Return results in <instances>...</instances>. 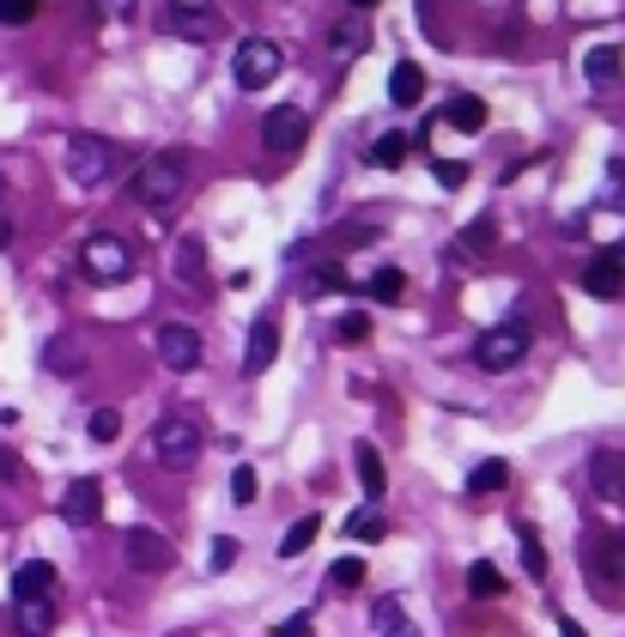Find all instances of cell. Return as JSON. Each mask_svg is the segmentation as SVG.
I'll return each mask as SVG.
<instances>
[{"instance_id":"5bb4252c","label":"cell","mask_w":625,"mask_h":637,"mask_svg":"<svg viewBox=\"0 0 625 637\" xmlns=\"http://www.w3.org/2000/svg\"><path fill=\"white\" fill-rule=\"evenodd\" d=\"M589 486H595L607 504L625 498V450H595L589 455Z\"/></svg>"},{"instance_id":"d6986e66","label":"cell","mask_w":625,"mask_h":637,"mask_svg":"<svg viewBox=\"0 0 625 637\" xmlns=\"http://www.w3.org/2000/svg\"><path fill=\"white\" fill-rule=\"evenodd\" d=\"M13 625H19V637H49L55 601H13Z\"/></svg>"},{"instance_id":"e0dca14e","label":"cell","mask_w":625,"mask_h":637,"mask_svg":"<svg viewBox=\"0 0 625 637\" xmlns=\"http://www.w3.org/2000/svg\"><path fill=\"white\" fill-rule=\"evenodd\" d=\"M352 468H359V486H365V498L377 504L383 486H389V468H383V455L371 450V443H359V450H352Z\"/></svg>"},{"instance_id":"603a6c76","label":"cell","mask_w":625,"mask_h":637,"mask_svg":"<svg viewBox=\"0 0 625 637\" xmlns=\"http://www.w3.org/2000/svg\"><path fill=\"white\" fill-rule=\"evenodd\" d=\"M504 486H510V462H498V455H492V462H480V468L468 474V492H474V498H492V492H504Z\"/></svg>"},{"instance_id":"4fadbf2b","label":"cell","mask_w":625,"mask_h":637,"mask_svg":"<svg viewBox=\"0 0 625 637\" xmlns=\"http://www.w3.org/2000/svg\"><path fill=\"white\" fill-rule=\"evenodd\" d=\"M620 286H625V249H601L583 268V292L607 304V298H620Z\"/></svg>"},{"instance_id":"52a82bcc","label":"cell","mask_w":625,"mask_h":637,"mask_svg":"<svg viewBox=\"0 0 625 637\" xmlns=\"http://www.w3.org/2000/svg\"><path fill=\"white\" fill-rule=\"evenodd\" d=\"M170 31L189 43H219L225 37V13L213 0H170Z\"/></svg>"},{"instance_id":"d6a6232c","label":"cell","mask_w":625,"mask_h":637,"mask_svg":"<svg viewBox=\"0 0 625 637\" xmlns=\"http://www.w3.org/2000/svg\"><path fill=\"white\" fill-rule=\"evenodd\" d=\"M31 19H37V0H0V25H31Z\"/></svg>"},{"instance_id":"ee69618b","label":"cell","mask_w":625,"mask_h":637,"mask_svg":"<svg viewBox=\"0 0 625 637\" xmlns=\"http://www.w3.org/2000/svg\"><path fill=\"white\" fill-rule=\"evenodd\" d=\"M559 637H589V632H583L577 619H559Z\"/></svg>"},{"instance_id":"44dd1931","label":"cell","mask_w":625,"mask_h":637,"mask_svg":"<svg viewBox=\"0 0 625 637\" xmlns=\"http://www.w3.org/2000/svg\"><path fill=\"white\" fill-rule=\"evenodd\" d=\"M443 122L462 128V134H480L486 128V104L480 98H450V104H443Z\"/></svg>"},{"instance_id":"9a60e30c","label":"cell","mask_w":625,"mask_h":637,"mask_svg":"<svg viewBox=\"0 0 625 637\" xmlns=\"http://www.w3.org/2000/svg\"><path fill=\"white\" fill-rule=\"evenodd\" d=\"M280 352V316H255V328H249V352H243V371L249 377H261L268 364H274Z\"/></svg>"},{"instance_id":"b9f144b4","label":"cell","mask_w":625,"mask_h":637,"mask_svg":"<svg viewBox=\"0 0 625 637\" xmlns=\"http://www.w3.org/2000/svg\"><path fill=\"white\" fill-rule=\"evenodd\" d=\"M19 474V462H13V450H0V480H13Z\"/></svg>"},{"instance_id":"ab89813d","label":"cell","mask_w":625,"mask_h":637,"mask_svg":"<svg viewBox=\"0 0 625 637\" xmlns=\"http://www.w3.org/2000/svg\"><path fill=\"white\" fill-rule=\"evenodd\" d=\"M98 7H104L110 19H134V0H98Z\"/></svg>"},{"instance_id":"74e56055","label":"cell","mask_w":625,"mask_h":637,"mask_svg":"<svg viewBox=\"0 0 625 637\" xmlns=\"http://www.w3.org/2000/svg\"><path fill=\"white\" fill-rule=\"evenodd\" d=\"M316 625H310V613H292V619H280V632L274 637H310Z\"/></svg>"},{"instance_id":"7a4b0ae2","label":"cell","mask_w":625,"mask_h":637,"mask_svg":"<svg viewBox=\"0 0 625 637\" xmlns=\"http://www.w3.org/2000/svg\"><path fill=\"white\" fill-rule=\"evenodd\" d=\"M122 170V146H110L104 134H73L67 140V177L79 182V189H98V182H110Z\"/></svg>"},{"instance_id":"7bdbcfd3","label":"cell","mask_w":625,"mask_h":637,"mask_svg":"<svg viewBox=\"0 0 625 637\" xmlns=\"http://www.w3.org/2000/svg\"><path fill=\"white\" fill-rule=\"evenodd\" d=\"M383 637H419V632H413L407 619H389V632H383Z\"/></svg>"},{"instance_id":"ba28073f","label":"cell","mask_w":625,"mask_h":637,"mask_svg":"<svg viewBox=\"0 0 625 637\" xmlns=\"http://www.w3.org/2000/svg\"><path fill=\"white\" fill-rule=\"evenodd\" d=\"M589 571H595L601 601H620V589H625V534H595V546H589Z\"/></svg>"},{"instance_id":"f6af8a7d","label":"cell","mask_w":625,"mask_h":637,"mask_svg":"<svg viewBox=\"0 0 625 637\" xmlns=\"http://www.w3.org/2000/svg\"><path fill=\"white\" fill-rule=\"evenodd\" d=\"M13 243V219H7V213H0V249Z\"/></svg>"},{"instance_id":"f1b7e54d","label":"cell","mask_w":625,"mask_h":637,"mask_svg":"<svg viewBox=\"0 0 625 637\" xmlns=\"http://www.w3.org/2000/svg\"><path fill=\"white\" fill-rule=\"evenodd\" d=\"M371 164L401 170L407 164V134H377V146H371Z\"/></svg>"},{"instance_id":"bcb514c9","label":"cell","mask_w":625,"mask_h":637,"mask_svg":"<svg viewBox=\"0 0 625 637\" xmlns=\"http://www.w3.org/2000/svg\"><path fill=\"white\" fill-rule=\"evenodd\" d=\"M607 177H613V189H625V164H620V158H613V170H607Z\"/></svg>"},{"instance_id":"e575fe53","label":"cell","mask_w":625,"mask_h":637,"mask_svg":"<svg viewBox=\"0 0 625 637\" xmlns=\"http://www.w3.org/2000/svg\"><path fill=\"white\" fill-rule=\"evenodd\" d=\"M255 492H261V480H255V468L243 462V468L231 474V498H237V504H255Z\"/></svg>"},{"instance_id":"4316f807","label":"cell","mask_w":625,"mask_h":637,"mask_svg":"<svg viewBox=\"0 0 625 637\" xmlns=\"http://www.w3.org/2000/svg\"><path fill=\"white\" fill-rule=\"evenodd\" d=\"M365 292H371L377 304H401V298H407V273H401V268H377Z\"/></svg>"},{"instance_id":"5b68a950","label":"cell","mask_w":625,"mask_h":637,"mask_svg":"<svg viewBox=\"0 0 625 637\" xmlns=\"http://www.w3.org/2000/svg\"><path fill=\"white\" fill-rule=\"evenodd\" d=\"M304 140H310V116H304L298 104H280V110H268V122H261V146H268V158L292 164V158L304 152Z\"/></svg>"},{"instance_id":"484cf974","label":"cell","mask_w":625,"mask_h":637,"mask_svg":"<svg viewBox=\"0 0 625 637\" xmlns=\"http://www.w3.org/2000/svg\"><path fill=\"white\" fill-rule=\"evenodd\" d=\"M316 534H322V516H298L286 528V541H280V559H298V553H310Z\"/></svg>"},{"instance_id":"d4e9b609","label":"cell","mask_w":625,"mask_h":637,"mask_svg":"<svg viewBox=\"0 0 625 637\" xmlns=\"http://www.w3.org/2000/svg\"><path fill=\"white\" fill-rule=\"evenodd\" d=\"M468 595L498 601V595H504V571H498V565H486V559H474L468 565Z\"/></svg>"},{"instance_id":"1f68e13d","label":"cell","mask_w":625,"mask_h":637,"mask_svg":"<svg viewBox=\"0 0 625 637\" xmlns=\"http://www.w3.org/2000/svg\"><path fill=\"white\" fill-rule=\"evenodd\" d=\"M92 437L98 443H116L122 437V413H116V407H98V413H92Z\"/></svg>"},{"instance_id":"cb8c5ba5","label":"cell","mask_w":625,"mask_h":637,"mask_svg":"<svg viewBox=\"0 0 625 637\" xmlns=\"http://www.w3.org/2000/svg\"><path fill=\"white\" fill-rule=\"evenodd\" d=\"M177 280H189V286L207 280V249H201V237H183V243H177Z\"/></svg>"},{"instance_id":"d590c367","label":"cell","mask_w":625,"mask_h":637,"mask_svg":"<svg viewBox=\"0 0 625 637\" xmlns=\"http://www.w3.org/2000/svg\"><path fill=\"white\" fill-rule=\"evenodd\" d=\"M231 565H237V541H231V534H219L213 553H207V571H231Z\"/></svg>"},{"instance_id":"3957f363","label":"cell","mask_w":625,"mask_h":637,"mask_svg":"<svg viewBox=\"0 0 625 637\" xmlns=\"http://www.w3.org/2000/svg\"><path fill=\"white\" fill-rule=\"evenodd\" d=\"M201 419H189V413H164L152 425V455L164 462V468H195V455H201Z\"/></svg>"},{"instance_id":"9c48e42d","label":"cell","mask_w":625,"mask_h":637,"mask_svg":"<svg viewBox=\"0 0 625 637\" xmlns=\"http://www.w3.org/2000/svg\"><path fill=\"white\" fill-rule=\"evenodd\" d=\"M522 352H529V328L522 322H498V328L480 334V364L486 371H516Z\"/></svg>"},{"instance_id":"83f0119b","label":"cell","mask_w":625,"mask_h":637,"mask_svg":"<svg viewBox=\"0 0 625 637\" xmlns=\"http://www.w3.org/2000/svg\"><path fill=\"white\" fill-rule=\"evenodd\" d=\"M346 534H352V541H383V534H389V522H383L377 504H365V510H352V516H346Z\"/></svg>"},{"instance_id":"7dc6e473","label":"cell","mask_w":625,"mask_h":637,"mask_svg":"<svg viewBox=\"0 0 625 637\" xmlns=\"http://www.w3.org/2000/svg\"><path fill=\"white\" fill-rule=\"evenodd\" d=\"M352 7H377V0H352Z\"/></svg>"},{"instance_id":"f546056e","label":"cell","mask_w":625,"mask_h":637,"mask_svg":"<svg viewBox=\"0 0 625 637\" xmlns=\"http://www.w3.org/2000/svg\"><path fill=\"white\" fill-rule=\"evenodd\" d=\"M516 541H522V565H529V577H547V546H541V534H534L529 522H516Z\"/></svg>"},{"instance_id":"4dcf8cb0","label":"cell","mask_w":625,"mask_h":637,"mask_svg":"<svg viewBox=\"0 0 625 637\" xmlns=\"http://www.w3.org/2000/svg\"><path fill=\"white\" fill-rule=\"evenodd\" d=\"M365 340H371V316L346 310V316H340V346H365Z\"/></svg>"},{"instance_id":"6da1fadb","label":"cell","mask_w":625,"mask_h":637,"mask_svg":"<svg viewBox=\"0 0 625 637\" xmlns=\"http://www.w3.org/2000/svg\"><path fill=\"white\" fill-rule=\"evenodd\" d=\"M183 177H189V158L177 152V146H158V152H146L140 164H134L128 195L140 201V207H170V201L183 195Z\"/></svg>"},{"instance_id":"2e32d148","label":"cell","mask_w":625,"mask_h":637,"mask_svg":"<svg viewBox=\"0 0 625 637\" xmlns=\"http://www.w3.org/2000/svg\"><path fill=\"white\" fill-rule=\"evenodd\" d=\"M55 595V565L49 559H25L13 571V601H49Z\"/></svg>"},{"instance_id":"ffe728a7","label":"cell","mask_w":625,"mask_h":637,"mask_svg":"<svg viewBox=\"0 0 625 637\" xmlns=\"http://www.w3.org/2000/svg\"><path fill=\"white\" fill-rule=\"evenodd\" d=\"M492 219H474V225H462V237H456V255L462 261H486L492 255Z\"/></svg>"},{"instance_id":"30bf717a","label":"cell","mask_w":625,"mask_h":637,"mask_svg":"<svg viewBox=\"0 0 625 637\" xmlns=\"http://www.w3.org/2000/svg\"><path fill=\"white\" fill-rule=\"evenodd\" d=\"M122 559L134 565V571H170V565H177V546L164 541V534L158 528H128V541H122Z\"/></svg>"},{"instance_id":"836d02e7","label":"cell","mask_w":625,"mask_h":637,"mask_svg":"<svg viewBox=\"0 0 625 637\" xmlns=\"http://www.w3.org/2000/svg\"><path fill=\"white\" fill-rule=\"evenodd\" d=\"M328 583H334V589H359V583H365V559H340L334 571H328Z\"/></svg>"},{"instance_id":"60d3db41","label":"cell","mask_w":625,"mask_h":637,"mask_svg":"<svg viewBox=\"0 0 625 637\" xmlns=\"http://www.w3.org/2000/svg\"><path fill=\"white\" fill-rule=\"evenodd\" d=\"M359 43H365V37H359V25L340 31V55H359Z\"/></svg>"},{"instance_id":"7c38bea8","label":"cell","mask_w":625,"mask_h":637,"mask_svg":"<svg viewBox=\"0 0 625 637\" xmlns=\"http://www.w3.org/2000/svg\"><path fill=\"white\" fill-rule=\"evenodd\" d=\"M158 359H164L170 371H195V364H201V328L164 322V328H158Z\"/></svg>"},{"instance_id":"ac0fdd59","label":"cell","mask_w":625,"mask_h":637,"mask_svg":"<svg viewBox=\"0 0 625 637\" xmlns=\"http://www.w3.org/2000/svg\"><path fill=\"white\" fill-rule=\"evenodd\" d=\"M419 98H425V73H419L413 61H395V73H389V104L413 110Z\"/></svg>"},{"instance_id":"f35d334b","label":"cell","mask_w":625,"mask_h":637,"mask_svg":"<svg viewBox=\"0 0 625 637\" xmlns=\"http://www.w3.org/2000/svg\"><path fill=\"white\" fill-rule=\"evenodd\" d=\"M334 286H346V273H340V268H334V261H328V268H322V273H316V292H334Z\"/></svg>"},{"instance_id":"277c9868","label":"cell","mask_w":625,"mask_h":637,"mask_svg":"<svg viewBox=\"0 0 625 637\" xmlns=\"http://www.w3.org/2000/svg\"><path fill=\"white\" fill-rule=\"evenodd\" d=\"M79 268L92 273V280H128L134 273V243L116 231H92L79 243Z\"/></svg>"},{"instance_id":"8fae6325","label":"cell","mask_w":625,"mask_h":637,"mask_svg":"<svg viewBox=\"0 0 625 637\" xmlns=\"http://www.w3.org/2000/svg\"><path fill=\"white\" fill-rule=\"evenodd\" d=\"M98 516H104V480L86 474V480H73L61 492V522H67V528H92Z\"/></svg>"},{"instance_id":"8d00e7d4","label":"cell","mask_w":625,"mask_h":637,"mask_svg":"<svg viewBox=\"0 0 625 637\" xmlns=\"http://www.w3.org/2000/svg\"><path fill=\"white\" fill-rule=\"evenodd\" d=\"M438 182H443V189H462V182H468V170H462L456 158H438Z\"/></svg>"},{"instance_id":"7402d4cb","label":"cell","mask_w":625,"mask_h":637,"mask_svg":"<svg viewBox=\"0 0 625 637\" xmlns=\"http://www.w3.org/2000/svg\"><path fill=\"white\" fill-rule=\"evenodd\" d=\"M583 73L595 79V86H613V79H620V43H595V49L583 55Z\"/></svg>"},{"instance_id":"8992f818","label":"cell","mask_w":625,"mask_h":637,"mask_svg":"<svg viewBox=\"0 0 625 637\" xmlns=\"http://www.w3.org/2000/svg\"><path fill=\"white\" fill-rule=\"evenodd\" d=\"M280 61H286V55H280L274 37H243L231 49V67H237V86H243V91H261L268 79L280 73Z\"/></svg>"}]
</instances>
